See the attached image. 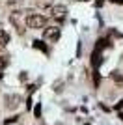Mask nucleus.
Instances as JSON below:
<instances>
[{"label":"nucleus","mask_w":123,"mask_h":125,"mask_svg":"<svg viewBox=\"0 0 123 125\" xmlns=\"http://www.w3.org/2000/svg\"><path fill=\"white\" fill-rule=\"evenodd\" d=\"M102 4H104V0H95V6H97V8H101Z\"/></svg>","instance_id":"f8f14e48"},{"label":"nucleus","mask_w":123,"mask_h":125,"mask_svg":"<svg viewBox=\"0 0 123 125\" xmlns=\"http://www.w3.org/2000/svg\"><path fill=\"white\" fill-rule=\"evenodd\" d=\"M8 63H10V58L8 56H0V69H6Z\"/></svg>","instance_id":"1a4fd4ad"},{"label":"nucleus","mask_w":123,"mask_h":125,"mask_svg":"<svg viewBox=\"0 0 123 125\" xmlns=\"http://www.w3.org/2000/svg\"><path fill=\"white\" fill-rule=\"evenodd\" d=\"M47 24V17L39 15V13H30L26 17V26L32 28V30H39V28H45Z\"/></svg>","instance_id":"f257e3e1"},{"label":"nucleus","mask_w":123,"mask_h":125,"mask_svg":"<svg viewBox=\"0 0 123 125\" xmlns=\"http://www.w3.org/2000/svg\"><path fill=\"white\" fill-rule=\"evenodd\" d=\"M121 106H123V99H121V101H118V104H116V108L119 110V108H121Z\"/></svg>","instance_id":"ddd939ff"},{"label":"nucleus","mask_w":123,"mask_h":125,"mask_svg":"<svg viewBox=\"0 0 123 125\" xmlns=\"http://www.w3.org/2000/svg\"><path fill=\"white\" fill-rule=\"evenodd\" d=\"M119 120H121V121H123V112H119Z\"/></svg>","instance_id":"2eb2a0df"},{"label":"nucleus","mask_w":123,"mask_h":125,"mask_svg":"<svg viewBox=\"0 0 123 125\" xmlns=\"http://www.w3.org/2000/svg\"><path fill=\"white\" fill-rule=\"evenodd\" d=\"M34 114H36V118H41V104H36V108H34Z\"/></svg>","instance_id":"9d476101"},{"label":"nucleus","mask_w":123,"mask_h":125,"mask_svg":"<svg viewBox=\"0 0 123 125\" xmlns=\"http://www.w3.org/2000/svg\"><path fill=\"white\" fill-rule=\"evenodd\" d=\"M110 78H112L118 86H123V75H119L118 71H112V73H110Z\"/></svg>","instance_id":"0eeeda50"},{"label":"nucleus","mask_w":123,"mask_h":125,"mask_svg":"<svg viewBox=\"0 0 123 125\" xmlns=\"http://www.w3.org/2000/svg\"><path fill=\"white\" fill-rule=\"evenodd\" d=\"M8 101H10V103H8V108H15L19 97H17V95H11V97H8Z\"/></svg>","instance_id":"6e6552de"},{"label":"nucleus","mask_w":123,"mask_h":125,"mask_svg":"<svg viewBox=\"0 0 123 125\" xmlns=\"http://www.w3.org/2000/svg\"><path fill=\"white\" fill-rule=\"evenodd\" d=\"M65 13H67V8H65V6H54V8L51 10V15L54 17V19H58V21H63Z\"/></svg>","instance_id":"7ed1b4c3"},{"label":"nucleus","mask_w":123,"mask_h":125,"mask_svg":"<svg viewBox=\"0 0 123 125\" xmlns=\"http://www.w3.org/2000/svg\"><path fill=\"white\" fill-rule=\"evenodd\" d=\"M32 45H34V49H37V51H41V52H45V54H49V49H47V45L41 41V39H36Z\"/></svg>","instance_id":"423d86ee"},{"label":"nucleus","mask_w":123,"mask_h":125,"mask_svg":"<svg viewBox=\"0 0 123 125\" xmlns=\"http://www.w3.org/2000/svg\"><path fill=\"white\" fill-rule=\"evenodd\" d=\"M101 49H95V51L92 52V65H93V69H97L99 65H101Z\"/></svg>","instance_id":"20e7f679"},{"label":"nucleus","mask_w":123,"mask_h":125,"mask_svg":"<svg viewBox=\"0 0 123 125\" xmlns=\"http://www.w3.org/2000/svg\"><path fill=\"white\" fill-rule=\"evenodd\" d=\"M82 2H90V0H82Z\"/></svg>","instance_id":"dca6fc26"},{"label":"nucleus","mask_w":123,"mask_h":125,"mask_svg":"<svg viewBox=\"0 0 123 125\" xmlns=\"http://www.w3.org/2000/svg\"><path fill=\"white\" fill-rule=\"evenodd\" d=\"M0 78H2V75H0Z\"/></svg>","instance_id":"f3484780"},{"label":"nucleus","mask_w":123,"mask_h":125,"mask_svg":"<svg viewBox=\"0 0 123 125\" xmlns=\"http://www.w3.org/2000/svg\"><path fill=\"white\" fill-rule=\"evenodd\" d=\"M112 4H123V0H110Z\"/></svg>","instance_id":"4468645a"},{"label":"nucleus","mask_w":123,"mask_h":125,"mask_svg":"<svg viewBox=\"0 0 123 125\" xmlns=\"http://www.w3.org/2000/svg\"><path fill=\"white\" fill-rule=\"evenodd\" d=\"M60 34H62L60 26H49L45 30V34H43V37H45V41H49V43H56L58 39H60Z\"/></svg>","instance_id":"f03ea898"},{"label":"nucleus","mask_w":123,"mask_h":125,"mask_svg":"<svg viewBox=\"0 0 123 125\" xmlns=\"http://www.w3.org/2000/svg\"><path fill=\"white\" fill-rule=\"evenodd\" d=\"M8 43H10V34L6 30H0V49H4Z\"/></svg>","instance_id":"39448f33"},{"label":"nucleus","mask_w":123,"mask_h":125,"mask_svg":"<svg viewBox=\"0 0 123 125\" xmlns=\"http://www.w3.org/2000/svg\"><path fill=\"white\" fill-rule=\"evenodd\" d=\"M13 121H17V116H13V118H8V120H6L4 123L8 125V123H13Z\"/></svg>","instance_id":"9b49d317"}]
</instances>
